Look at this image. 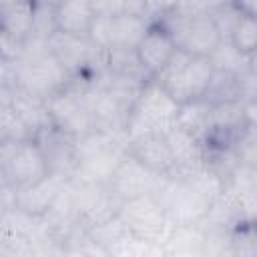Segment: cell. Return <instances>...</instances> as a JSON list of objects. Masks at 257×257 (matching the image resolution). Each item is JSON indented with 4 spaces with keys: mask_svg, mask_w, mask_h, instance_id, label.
I'll return each instance as SVG.
<instances>
[{
    "mask_svg": "<svg viewBox=\"0 0 257 257\" xmlns=\"http://www.w3.org/2000/svg\"><path fill=\"white\" fill-rule=\"evenodd\" d=\"M126 153L128 139L124 133L94 128L76 141V167L70 179L108 183Z\"/></svg>",
    "mask_w": 257,
    "mask_h": 257,
    "instance_id": "cell-2",
    "label": "cell"
},
{
    "mask_svg": "<svg viewBox=\"0 0 257 257\" xmlns=\"http://www.w3.org/2000/svg\"><path fill=\"white\" fill-rule=\"evenodd\" d=\"M149 26H151V20L143 14H135V12L112 14L110 16L108 50L110 48H133L135 50Z\"/></svg>",
    "mask_w": 257,
    "mask_h": 257,
    "instance_id": "cell-16",
    "label": "cell"
},
{
    "mask_svg": "<svg viewBox=\"0 0 257 257\" xmlns=\"http://www.w3.org/2000/svg\"><path fill=\"white\" fill-rule=\"evenodd\" d=\"M94 10L98 14H118V12H126L128 0H90Z\"/></svg>",
    "mask_w": 257,
    "mask_h": 257,
    "instance_id": "cell-28",
    "label": "cell"
},
{
    "mask_svg": "<svg viewBox=\"0 0 257 257\" xmlns=\"http://www.w3.org/2000/svg\"><path fill=\"white\" fill-rule=\"evenodd\" d=\"M60 2H62V0H36V4H42V6H52V8H56Z\"/></svg>",
    "mask_w": 257,
    "mask_h": 257,
    "instance_id": "cell-33",
    "label": "cell"
},
{
    "mask_svg": "<svg viewBox=\"0 0 257 257\" xmlns=\"http://www.w3.org/2000/svg\"><path fill=\"white\" fill-rule=\"evenodd\" d=\"M165 137L173 151V157L177 163V173H187V171L197 169L207 163V149H205L203 141L197 135H193L191 131L177 124Z\"/></svg>",
    "mask_w": 257,
    "mask_h": 257,
    "instance_id": "cell-14",
    "label": "cell"
},
{
    "mask_svg": "<svg viewBox=\"0 0 257 257\" xmlns=\"http://www.w3.org/2000/svg\"><path fill=\"white\" fill-rule=\"evenodd\" d=\"M177 50H179L177 40L161 22H151L145 36L141 38V42L135 48L139 62L143 64V68L147 70V74L151 78H155L171 62V58L177 54Z\"/></svg>",
    "mask_w": 257,
    "mask_h": 257,
    "instance_id": "cell-9",
    "label": "cell"
},
{
    "mask_svg": "<svg viewBox=\"0 0 257 257\" xmlns=\"http://www.w3.org/2000/svg\"><path fill=\"white\" fill-rule=\"evenodd\" d=\"M96 10L90 0H62L54 8V20H56V30L66 32V34H80L88 36Z\"/></svg>",
    "mask_w": 257,
    "mask_h": 257,
    "instance_id": "cell-15",
    "label": "cell"
},
{
    "mask_svg": "<svg viewBox=\"0 0 257 257\" xmlns=\"http://www.w3.org/2000/svg\"><path fill=\"white\" fill-rule=\"evenodd\" d=\"M74 203L80 215V221L90 227L100 221H106L116 215L120 201L108 187V183H94V181H80L70 179Z\"/></svg>",
    "mask_w": 257,
    "mask_h": 257,
    "instance_id": "cell-7",
    "label": "cell"
},
{
    "mask_svg": "<svg viewBox=\"0 0 257 257\" xmlns=\"http://www.w3.org/2000/svg\"><path fill=\"white\" fill-rule=\"evenodd\" d=\"M34 139L28 124L22 120V116L10 106L0 104V141H26Z\"/></svg>",
    "mask_w": 257,
    "mask_h": 257,
    "instance_id": "cell-22",
    "label": "cell"
},
{
    "mask_svg": "<svg viewBox=\"0 0 257 257\" xmlns=\"http://www.w3.org/2000/svg\"><path fill=\"white\" fill-rule=\"evenodd\" d=\"M245 116H247V122L257 124V102L245 104Z\"/></svg>",
    "mask_w": 257,
    "mask_h": 257,
    "instance_id": "cell-31",
    "label": "cell"
},
{
    "mask_svg": "<svg viewBox=\"0 0 257 257\" xmlns=\"http://www.w3.org/2000/svg\"><path fill=\"white\" fill-rule=\"evenodd\" d=\"M229 40L247 56L251 52H255L257 50V16L243 12L241 18L237 20Z\"/></svg>",
    "mask_w": 257,
    "mask_h": 257,
    "instance_id": "cell-23",
    "label": "cell"
},
{
    "mask_svg": "<svg viewBox=\"0 0 257 257\" xmlns=\"http://www.w3.org/2000/svg\"><path fill=\"white\" fill-rule=\"evenodd\" d=\"M157 177L159 175L149 171L137 157L126 153L124 159L114 169V173H112V177L108 181V187L112 189L116 199L122 203V201L135 199V197L149 195L153 191V187H155Z\"/></svg>",
    "mask_w": 257,
    "mask_h": 257,
    "instance_id": "cell-10",
    "label": "cell"
},
{
    "mask_svg": "<svg viewBox=\"0 0 257 257\" xmlns=\"http://www.w3.org/2000/svg\"><path fill=\"white\" fill-rule=\"evenodd\" d=\"M213 72L215 68L209 56H197L179 48L171 62L155 76V80L179 104H185L207 94Z\"/></svg>",
    "mask_w": 257,
    "mask_h": 257,
    "instance_id": "cell-4",
    "label": "cell"
},
{
    "mask_svg": "<svg viewBox=\"0 0 257 257\" xmlns=\"http://www.w3.org/2000/svg\"><path fill=\"white\" fill-rule=\"evenodd\" d=\"M233 157L239 165H257V124L245 122L233 141Z\"/></svg>",
    "mask_w": 257,
    "mask_h": 257,
    "instance_id": "cell-21",
    "label": "cell"
},
{
    "mask_svg": "<svg viewBox=\"0 0 257 257\" xmlns=\"http://www.w3.org/2000/svg\"><path fill=\"white\" fill-rule=\"evenodd\" d=\"M209 102H225V100H237V74L215 70L211 84L207 88V94L203 96Z\"/></svg>",
    "mask_w": 257,
    "mask_h": 257,
    "instance_id": "cell-24",
    "label": "cell"
},
{
    "mask_svg": "<svg viewBox=\"0 0 257 257\" xmlns=\"http://www.w3.org/2000/svg\"><path fill=\"white\" fill-rule=\"evenodd\" d=\"M221 40L223 36L209 12H191L185 32L179 40V48L197 56H211V52L221 44Z\"/></svg>",
    "mask_w": 257,
    "mask_h": 257,
    "instance_id": "cell-12",
    "label": "cell"
},
{
    "mask_svg": "<svg viewBox=\"0 0 257 257\" xmlns=\"http://www.w3.org/2000/svg\"><path fill=\"white\" fill-rule=\"evenodd\" d=\"M233 2H235L243 12L257 16V0H233Z\"/></svg>",
    "mask_w": 257,
    "mask_h": 257,
    "instance_id": "cell-30",
    "label": "cell"
},
{
    "mask_svg": "<svg viewBox=\"0 0 257 257\" xmlns=\"http://www.w3.org/2000/svg\"><path fill=\"white\" fill-rule=\"evenodd\" d=\"M241 169H243V175H245L247 183H249L251 187H255V189H257V165H251V167L241 165Z\"/></svg>",
    "mask_w": 257,
    "mask_h": 257,
    "instance_id": "cell-29",
    "label": "cell"
},
{
    "mask_svg": "<svg viewBox=\"0 0 257 257\" xmlns=\"http://www.w3.org/2000/svg\"><path fill=\"white\" fill-rule=\"evenodd\" d=\"M179 110L181 104L155 78L147 80L128 110L124 124L126 139L133 141L147 135H167L177 126Z\"/></svg>",
    "mask_w": 257,
    "mask_h": 257,
    "instance_id": "cell-3",
    "label": "cell"
},
{
    "mask_svg": "<svg viewBox=\"0 0 257 257\" xmlns=\"http://www.w3.org/2000/svg\"><path fill=\"white\" fill-rule=\"evenodd\" d=\"M44 153L48 169L52 175L72 177L76 167V137L62 131L56 124H48L34 137Z\"/></svg>",
    "mask_w": 257,
    "mask_h": 257,
    "instance_id": "cell-8",
    "label": "cell"
},
{
    "mask_svg": "<svg viewBox=\"0 0 257 257\" xmlns=\"http://www.w3.org/2000/svg\"><path fill=\"white\" fill-rule=\"evenodd\" d=\"M36 16V0H0V30L22 40L32 34Z\"/></svg>",
    "mask_w": 257,
    "mask_h": 257,
    "instance_id": "cell-17",
    "label": "cell"
},
{
    "mask_svg": "<svg viewBox=\"0 0 257 257\" xmlns=\"http://www.w3.org/2000/svg\"><path fill=\"white\" fill-rule=\"evenodd\" d=\"M211 62L215 70L231 72V74H241L249 68V56L243 54L231 40H221V44L211 52Z\"/></svg>",
    "mask_w": 257,
    "mask_h": 257,
    "instance_id": "cell-20",
    "label": "cell"
},
{
    "mask_svg": "<svg viewBox=\"0 0 257 257\" xmlns=\"http://www.w3.org/2000/svg\"><path fill=\"white\" fill-rule=\"evenodd\" d=\"M116 215L124 223L128 233L161 247L175 225V221L169 217L165 207L151 195L122 201Z\"/></svg>",
    "mask_w": 257,
    "mask_h": 257,
    "instance_id": "cell-6",
    "label": "cell"
},
{
    "mask_svg": "<svg viewBox=\"0 0 257 257\" xmlns=\"http://www.w3.org/2000/svg\"><path fill=\"white\" fill-rule=\"evenodd\" d=\"M209 14L213 16V20H215V24H217V28H219L223 40H229V36H231V32H233L237 20L241 18L243 10H241L233 0H225V2H221L219 6H215Z\"/></svg>",
    "mask_w": 257,
    "mask_h": 257,
    "instance_id": "cell-25",
    "label": "cell"
},
{
    "mask_svg": "<svg viewBox=\"0 0 257 257\" xmlns=\"http://www.w3.org/2000/svg\"><path fill=\"white\" fill-rule=\"evenodd\" d=\"M0 48H2L4 60H20L24 54V48H26V40H22L6 30H0Z\"/></svg>",
    "mask_w": 257,
    "mask_h": 257,
    "instance_id": "cell-27",
    "label": "cell"
},
{
    "mask_svg": "<svg viewBox=\"0 0 257 257\" xmlns=\"http://www.w3.org/2000/svg\"><path fill=\"white\" fill-rule=\"evenodd\" d=\"M249 68L251 70H257V50L249 54Z\"/></svg>",
    "mask_w": 257,
    "mask_h": 257,
    "instance_id": "cell-32",
    "label": "cell"
},
{
    "mask_svg": "<svg viewBox=\"0 0 257 257\" xmlns=\"http://www.w3.org/2000/svg\"><path fill=\"white\" fill-rule=\"evenodd\" d=\"M68 181V177L62 175H48L46 179L24 187V189H16V209L30 213V215H38L42 217L54 203V199L58 197L60 189L64 187V183Z\"/></svg>",
    "mask_w": 257,
    "mask_h": 257,
    "instance_id": "cell-13",
    "label": "cell"
},
{
    "mask_svg": "<svg viewBox=\"0 0 257 257\" xmlns=\"http://www.w3.org/2000/svg\"><path fill=\"white\" fill-rule=\"evenodd\" d=\"M72 76L54 56L48 40L28 36L22 58L18 60V88L40 100L64 90Z\"/></svg>",
    "mask_w": 257,
    "mask_h": 257,
    "instance_id": "cell-1",
    "label": "cell"
},
{
    "mask_svg": "<svg viewBox=\"0 0 257 257\" xmlns=\"http://www.w3.org/2000/svg\"><path fill=\"white\" fill-rule=\"evenodd\" d=\"M237 100L243 104L257 102V70L247 68L237 76Z\"/></svg>",
    "mask_w": 257,
    "mask_h": 257,
    "instance_id": "cell-26",
    "label": "cell"
},
{
    "mask_svg": "<svg viewBox=\"0 0 257 257\" xmlns=\"http://www.w3.org/2000/svg\"><path fill=\"white\" fill-rule=\"evenodd\" d=\"M209 118H211V102L207 98H197L181 104L177 124L203 139L205 133L209 131Z\"/></svg>",
    "mask_w": 257,
    "mask_h": 257,
    "instance_id": "cell-19",
    "label": "cell"
},
{
    "mask_svg": "<svg viewBox=\"0 0 257 257\" xmlns=\"http://www.w3.org/2000/svg\"><path fill=\"white\" fill-rule=\"evenodd\" d=\"M128 153L155 175H175L177 163L165 135H147L128 141Z\"/></svg>",
    "mask_w": 257,
    "mask_h": 257,
    "instance_id": "cell-11",
    "label": "cell"
},
{
    "mask_svg": "<svg viewBox=\"0 0 257 257\" xmlns=\"http://www.w3.org/2000/svg\"><path fill=\"white\" fill-rule=\"evenodd\" d=\"M48 175L50 169L36 139L0 141V177L4 185L24 189Z\"/></svg>",
    "mask_w": 257,
    "mask_h": 257,
    "instance_id": "cell-5",
    "label": "cell"
},
{
    "mask_svg": "<svg viewBox=\"0 0 257 257\" xmlns=\"http://www.w3.org/2000/svg\"><path fill=\"white\" fill-rule=\"evenodd\" d=\"M165 255H203L205 229L201 223H175L163 243Z\"/></svg>",
    "mask_w": 257,
    "mask_h": 257,
    "instance_id": "cell-18",
    "label": "cell"
}]
</instances>
